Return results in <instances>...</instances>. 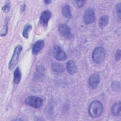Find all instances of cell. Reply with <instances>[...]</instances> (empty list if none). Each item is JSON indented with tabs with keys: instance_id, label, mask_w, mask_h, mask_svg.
Masks as SVG:
<instances>
[{
	"instance_id": "18",
	"label": "cell",
	"mask_w": 121,
	"mask_h": 121,
	"mask_svg": "<svg viewBox=\"0 0 121 121\" xmlns=\"http://www.w3.org/2000/svg\"><path fill=\"white\" fill-rule=\"evenodd\" d=\"M10 9V1L8 0L6 1L5 4V5L2 7V11L5 13H8Z\"/></svg>"
},
{
	"instance_id": "15",
	"label": "cell",
	"mask_w": 121,
	"mask_h": 121,
	"mask_svg": "<svg viewBox=\"0 0 121 121\" xmlns=\"http://www.w3.org/2000/svg\"><path fill=\"white\" fill-rule=\"evenodd\" d=\"M21 79V72L19 67L16 68L14 72L13 82L15 84H18Z\"/></svg>"
},
{
	"instance_id": "22",
	"label": "cell",
	"mask_w": 121,
	"mask_h": 121,
	"mask_svg": "<svg viewBox=\"0 0 121 121\" xmlns=\"http://www.w3.org/2000/svg\"><path fill=\"white\" fill-rule=\"evenodd\" d=\"M121 59V50L118 49L115 53V59L116 61H119Z\"/></svg>"
},
{
	"instance_id": "7",
	"label": "cell",
	"mask_w": 121,
	"mask_h": 121,
	"mask_svg": "<svg viewBox=\"0 0 121 121\" xmlns=\"http://www.w3.org/2000/svg\"><path fill=\"white\" fill-rule=\"evenodd\" d=\"M95 18V12L92 8H88L87 9L83 15V21L87 25L93 23Z\"/></svg>"
},
{
	"instance_id": "4",
	"label": "cell",
	"mask_w": 121,
	"mask_h": 121,
	"mask_svg": "<svg viewBox=\"0 0 121 121\" xmlns=\"http://www.w3.org/2000/svg\"><path fill=\"white\" fill-rule=\"evenodd\" d=\"M25 103L35 108H39L43 104V101L39 97L35 96H29L25 101Z\"/></svg>"
},
{
	"instance_id": "12",
	"label": "cell",
	"mask_w": 121,
	"mask_h": 121,
	"mask_svg": "<svg viewBox=\"0 0 121 121\" xmlns=\"http://www.w3.org/2000/svg\"><path fill=\"white\" fill-rule=\"evenodd\" d=\"M111 112L114 116H118L121 115V102L120 101L112 105L111 108Z\"/></svg>"
},
{
	"instance_id": "13",
	"label": "cell",
	"mask_w": 121,
	"mask_h": 121,
	"mask_svg": "<svg viewBox=\"0 0 121 121\" xmlns=\"http://www.w3.org/2000/svg\"><path fill=\"white\" fill-rule=\"evenodd\" d=\"M52 68L54 72L60 74L62 73L64 70L65 68L63 65L58 63H53L52 65Z\"/></svg>"
},
{
	"instance_id": "20",
	"label": "cell",
	"mask_w": 121,
	"mask_h": 121,
	"mask_svg": "<svg viewBox=\"0 0 121 121\" xmlns=\"http://www.w3.org/2000/svg\"><path fill=\"white\" fill-rule=\"evenodd\" d=\"M115 9L116 11V14L119 17V18H121V3H118L116 5Z\"/></svg>"
},
{
	"instance_id": "1",
	"label": "cell",
	"mask_w": 121,
	"mask_h": 121,
	"mask_svg": "<svg viewBox=\"0 0 121 121\" xmlns=\"http://www.w3.org/2000/svg\"><path fill=\"white\" fill-rule=\"evenodd\" d=\"M103 111V105L98 100L93 101L90 104L88 108L89 114L92 118L100 117L102 115Z\"/></svg>"
},
{
	"instance_id": "17",
	"label": "cell",
	"mask_w": 121,
	"mask_h": 121,
	"mask_svg": "<svg viewBox=\"0 0 121 121\" xmlns=\"http://www.w3.org/2000/svg\"><path fill=\"white\" fill-rule=\"evenodd\" d=\"M32 26L30 24H27L26 25L23 29V32H22V35L23 37L26 39H28L29 37V32L32 30Z\"/></svg>"
},
{
	"instance_id": "21",
	"label": "cell",
	"mask_w": 121,
	"mask_h": 121,
	"mask_svg": "<svg viewBox=\"0 0 121 121\" xmlns=\"http://www.w3.org/2000/svg\"><path fill=\"white\" fill-rule=\"evenodd\" d=\"M8 25L6 23L4 26H3V29L1 31V36H5L7 33H8Z\"/></svg>"
},
{
	"instance_id": "23",
	"label": "cell",
	"mask_w": 121,
	"mask_h": 121,
	"mask_svg": "<svg viewBox=\"0 0 121 121\" xmlns=\"http://www.w3.org/2000/svg\"><path fill=\"white\" fill-rule=\"evenodd\" d=\"M75 3H76V5L78 6V8H81L82 7L86 2V1H78L76 0L75 1Z\"/></svg>"
},
{
	"instance_id": "9",
	"label": "cell",
	"mask_w": 121,
	"mask_h": 121,
	"mask_svg": "<svg viewBox=\"0 0 121 121\" xmlns=\"http://www.w3.org/2000/svg\"><path fill=\"white\" fill-rule=\"evenodd\" d=\"M100 81V78L97 74H93L89 78L88 83L89 85L93 88H96Z\"/></svg>"
},
{
	"instance_id": "10",
	"label": "cell",
	"mask_w": 121,
	"mask_h": 121,
	"mask_svg": "<svg viewBox=\"0 0 121 121\" xmlns=\"http://www.w3.org/2000/svg\"><path fill=\"white\" fill-rule=\"evenodd\" d=\"M44 42L43 40H40L36 41L33 45L32 52L33 54H35L40 52L43 48Z\"/></svg>"
},
{
	"instance_id": "2",
	"label": "cell",
	"mask_w": 121,
	"mask_h": 121,
	"mask_svg": "<svg viewBox=\"0 0 121 121\" xmlns=\"http://www.w3.org/2000/svg\"><path fill=\"white\" fill-rule=\"evenodd\" d=\"M106 56V51L102 47L95 48L92 53V59L97 64L102 63L104 60Z\"/></svg>"
},
{
	"instance_id": "16",
	"label": "cell",
	"mask_w": 121,
	"mask_h": 121,
	"mask_svg": "<svg viewBox=\"0 0 121 121\" xmlns=\"http://www.w3.org/2000/svg\"><path fill=\"white\" fill-rule=\"evenodd\" d=\"M62 14L63 16L67 18H70L72 17V15L70 12V9L69 6L68 5H64L61 10Z\"/></svg>"
},
{
	"instance_id": "5",
	"label": "cell",
	"mask_w": 121,
	"mask_h": 121,
	"mask_svg": "<svg viewBox=\"0 0 121 121\" xmlns=\"http://www.w3.org/2000/svg\"><path fill=\"white\" fill-rule=\"evenodd\" d=\"M58 31L60 34L65 39L70 40L72 37L70 27L65 24H60L58 26Z\"/></svg>"
},
{
	"instance_id": "8",
	"label": "cell",
	"mask_w": 121,
	"mask_h": 121,
	"mask_svg": "<svg viewBox=\"0 0 121 121\" xmlns=\"http://www.w3.org/2000/svg\"><path fill=\"white\" fill-rule=\"evenodd\" d=\"M52 17V14L49 10L43 11L40 17V23L43 26H47L48 22Z\"/></svg>"
},
{
	"instance_id": "11",
	"label": "cell",
	"mask_w": 121,
	"mask_h": 121,
	"mask_svg": "<svg viewBox=\"0 0 121 121\" xmlns=\"http://www.w3.org/2000/svg\"><path fill=\"white\" fill-rule=\"evenodd\" d=\"M66 68L68 73L70 75H74L77 72L78 70L77 66L72 60H69L67 62Z\"/></svg>"
},
{
	"instance_id": "14",
	"label": "cell",
	"mask_w": 121,
	"mask_h": 121,
	"mask_svg": "<svg viewBox=\"0 0 121 121\" xmlns=\"http://www.w3.org/2000/svg\"><path fill=\"white\" fill-rule=\"evenodd\" d=\"M109 23V17L106 15L101 16L98 20V25L100 28H104Z\"/></svg>"
},
{
	"instance_id": "19",
	"label": "cell",
	"mask_w": 121,
	"mask_h": 121,
	"mask_svg": "<svg viewBox=\"0 0 121 121\" xmlns=\"http://www.w3.org/2000/svg\"><path fill=\"white\" fill-rule=\"evenodd\" d=\"M120 82L114 81L112 83V87L113 90L115 91H118L120 90Z\"/></svg>"
},
{
	"instance_id": "6",
	"label": "cell",
	"mask_w": 121,
	"mask_h": 121,
	"mask_svg": "<svg viewBox=\"0 0 121 121\" xmlns=\"http://www.w3.org/2000/svg\"><path fill=\"white\" fill-rule=\"evenodd\" d=\"M52 53L53 57L57 60L62 61L66 60L67 58V54L59 45H54Z\"/></svg>"
},
{
	"instance_id": "3",
	"label": "cell",
	"mask_w": 121,
	"mask_h": 121,
	"mask_svg": "<svg viewBox=\"0 0 121 121\" xmlns=\"http://www.w3.org/2000/svg\"><path fill=\"white\" fill-rule=\"evenodd\" d=\"M22 50V46L21 45H18L16 47L14 50L13 54L11 58V60L9 63V69L11 70L14 69L15 66L18 62L20 54Z\"/></svg>"
},
{
	"instance_id": "24",
	"label": "cell",
	"mask_w": 121,
	"mask_h": 121,
	"mask_svg": "<svg viewBox=\"0 0 121 121\" xmlns=\"http://www.w3.org/2000/svg\"><path fill=\"white\" fill-rule=\"evenodd\" d=\"M44 2L46 3V4H49L52 2L51 0H44Z\"/></svg>"
}]
</instances>
